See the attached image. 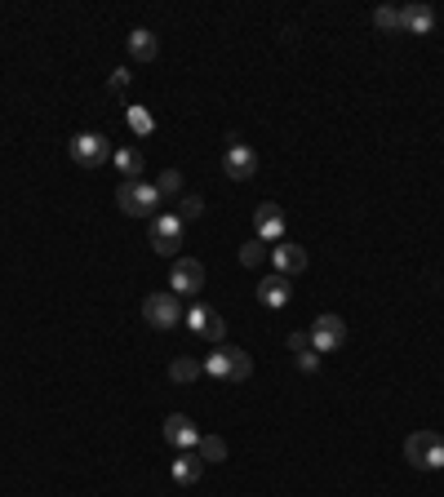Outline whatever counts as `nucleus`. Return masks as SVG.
I'll use <instances>...</instances> for the list:
<instances>
[{
  "label": "nucleus",
  "mask_w": 444,
  "mask_h": 497,
  "mask_svg": "<svg viewBox=\"0 0 444 497\" xmlns=\"http://www.w3.org/2000/svg\"><path fill=\"white\" fill-rule=\"evenodd\" d=\"M156 191H161V200H165V196H178V191H182V173H178V169H165L161 182H156Z\"/></svg>",
  "instance_id": "5701e85b"
},
{
  "label": "nucleus",
  "mask_w": 444,
  "mask_h": 497,
  "mask_svg": "<svg viewBox=\"0 0 444 497\" xmlns=\"http://www.w3.org/2000/svg\"><path fill=\"white\" fill-rule=\"evenodd\" d=\"M116 205H120V214H129V218H152V214L161 209V191H156V182H120Z\"/></svg>",
  "instance_id": "f03ea898"
},
{
  "label": "nucleus",
  "mask_w": 444,
  "mask_h": 497,
  "mask_svg": "<svg viewBox=\"0 0 444 497\" xmlns=\"http://www.w3.org/2000/svg\"><path fill=\"white\" fill-rule=\"evenodd\" d=\"M205 373H209V378H218V382H245V378L254 373V360H249V351L218 342V346H214V355H205Z\"/></svg>",
  "instance_id": "f257e3e1"
},
{
  "label": "nucleus",
  "mask_w": 444,
  "mask_h": 497,
  "mask_svg": "<svg viewBox=\"0 0 444 497\" xmlns=\"http://www.w3.org/2000/svg\"><path fill=\"white\" fill-rule=\"evenodd\" d=\"M272 262H276L280 276H302V272H307V249L293 244V240H284V244L272 249Z\"/></svg>",
  "instance_id": "ddd939ff"
},
{
  "label": "nucleus",
  "mask_w": 444,
  "mask_h": 497,
  "mask_svg": "<svg viewBox=\"0 0 444 497\" xmlns=\"http://www.w3.org/2000/svg\"><path fill=\"white\" fill-rule=\"evenodd\" d=\"M200 475H205L200 453H178V462H173V484H196Z\"/></svg>",
  "instance_id": "f3484780"
},
{
  "label": "nucleus",
  "mask_w": 444,
  "mask_h": 497,
  "mask_svg": "<svg viewBox=\"0 0 444 497\" xmlns=\"http://www.w3.org/2000/svg\"><path fill=\"white\" fill-rule=\"evenodd\" d=\"M222 173H227L231 182L254 178V173H258V152H249L245 143H231V147H227V156H222Z\"/></svg>",
  "instance_id": "9b49d317"
},
{
  "label": "nucleus",
  "mask_w": 444,
  "mask_h": 497,
  "mask_svg": "<svg viewBox=\"0 0 444 497\" xmlns=\"http://www.w3.org/2000/svg\"><path fill=\"white\" fill-rule=\"evenodd\" d=\"M187 329L196 333V337H205V342H222L227 337V320H222L218 307L196 302V307H187Z\"/></svg>",
  "instance_id": "423d86ee"
},
{
  "label": "nucleus",
  "mask_w": 444,
  "mask_h": 497,
  "mask_svg": "<svg viewBox=\"0 0 444 497\" xmlns=\"http://www.w3.org/2000/svg\"><path fill=\"white\" fill-rule=\"evenodd\" d=\"M67 152H71V161L80 169H98V165H107L111 161V143L103 133H76Z\"/></svg>",
  "instance_id": "39448f33"
},
{
  "label": "nucleus",
  "mask_w": 444,
  "mask_h": 497,
  "mask_svg": "<svg viewBox=\"0 0 444 497\" xmlns=\"http://www.w3.org/2000/svg\"><path fill=\"white\" fill-rule=\"evenodd\" d=\"M400 18H404L409 36H431L436 32V9L431 5H400Z\"/></svg>",
  "instance_id": "4468645a"
},
{
  "label": "nucleus",
  "mask_w": 444,
  "mask_h": 497,
  "mask_svg": "<svg viewBox=\"0 0 444 497\" xmlns=\"http://www.w3.org/2000/svg\"><path fill=\"white\" fill-rule=\"evenodd\" d=\"M200 289H205V262H196V258H178L173 272H169V293H178V298H196Z\"/></svg>",
  "instance_id": "0eeeda50"
},
{
  "label": "nucleus",
  "mask_w": 444,
  "mask_h": 497,
  "mask_svg": "<svg viewBox=\"0 0 444 497\" xmlns=\"http://www.w3.org/2000/svg\"><path fill=\"white\" fill-rule=\"evenodd\" d=\"M289 298H293V280L289 276H263L258 280V302L267 307V311H280V307H289Z\"/></svg>",
  "instance_id": "f8f14e48"
},
{
  "label": "nucleus",
  "mask_w": 444,
  "mask_h": 497,
  "mask_svg": "<svg viewBox=\"0 0 444 497\" xmlns=\"http://www.w3.org/2000/svg\"><path fill=\"white\" fill-rule=\"evenodd\" d=\"M404 457L418 466V471H440L444 466V436L440 431H413L404 440Z\"/></svg>",
  "instance_id": "7ed1b4c3"
},
{
  "label": "nucleus",
  "mask_w": 444,
  "mask_h": 497,
  "mask_svg": "<svg viewBox=\"0 0 444 497\" xmlns=\"http://www.w3.org/2000/svg\"><path fill=\"white\" fill-rule=\"evenodd\" d=\"M374 27H378V32H404V18H400L395 5H378V9H374Z\"/></svg>",
  "instance_id": "aec40b11"
},
{
  "label": "nucleus",
  "mask_w": 444,
  "mask_h": 497,
  "mask_svg": "<svg viewBox=\"0 0 444 497\" xmlns=\"http://www.w3.org/2000/svg\"><path fill=\"white\" fill-rule=\"evenodd\" d=\"M107 85H111V89H125V85H129V71H111Z\"/></svg>",
  "instance_id": "cd10ccee"
},
{
  "label": "nucleus",
  "mask_w": 444,
  "mask_h": 497,
  "mask_svg": "<svg viewBox=\"0 0 444 497\" xmlns=\"http://www.w3.org/2000/svg\"><path fill=\"white\" fill-rule=\"evenodd\" d=\"M152 249L165 253V258H173V253L182 249V218H173V214L152 218Z\"/></svg>",
  "instance_id": "1a4fd4ad"
},
{
  "label": "nucleus",
  "mask_w": 444,
  "mask_h": 497,
  "mask_svg": "<svg viewBox=\"0 0 444 497\" xmlns=\"http://www.w3.org/2000/svg\"><path fill=\"white\" fill-rule=\"evenodd\" d=\"M143 316H147L152 329H178V325L187 320L178 293H147V298H143Z\"/></svg>",
  "instance_id": "20e7f679"
},
{
  "label": "nucleus",
  "mask_w": 444,
  "mask_h": 497,
  "mask_svg": "<svg viewBox=\"0 0 444 497\" xmlns=\"http://www.w3.org/2000/svg\"><path fill=\"white\" fill-rule=\"evenodd\" d=\"M293 364H298V373H316V369H320V351H316V346H311V351H298Z\"/></svg>",
  "instance_id": "393cba45"
},
{
  "label": "nucleus",
  "mask_w": 444,
  "mask_h": 497,
  "mask_svg": "<svg viewBox=\"0 0 444 497\" xmlns=\"http://www.w3.org/2000/svg\"><path fill=\"white\" fill-rule=\"evenodd\" d=\"M289 351H311V333H289Z\"/></svg>",
  "instance_id": "bb28decb"
},
{
  "label": "nucleus",
  "mask_w": 444,
  "mask_h": 497,
  "mask_svg": "<svg viewBox=\"0 0 444 497\" xmlns=\"http://www.w3.org/2000/svg\"><path fill=\"white\" fill-rule=\"evenodd\" d=\"M267 253H272V249H263V240H249V244L240 249V267H258Z\"/></svg>",
  "instance_id": "4be33fe9"
},
{
  "label": "nucleus",
  "mask_w": 444,
  "mask_h": 497,
  "mask_svg": "<svg viewBox=\"0 0 444 497\" xmlns=\"http://www.w3.org/2000/svg\"><path fill=\"white\" fill-rule=\"evenodd\" d=\"M129 124H134V133H152L156 129V120H152L147 107H129Z\"/></svg>",
  "instance_id": "b1692460"
},
{
  "label": "nucleus",
  "mask_w": 444,
  "mask_h": 497,
  "mask_svg": "<svg viewBox=\"0 0 444 497\" xmlns=\"http://www.w3.org/2000/svg\"><path fill=\"white\" fill-rule=\"evenodd\" d=\"M111 161H116V169H120L129 182H138V173H143V152H138V147H120Z\"/></svg>",
  "instance_id": "a211bd4d"
},
{
  "label": "nucleus",
  "mask_w": 444,
  "mask_h": 497,
  "mask_svg": "<svg viewBox=\"0 0 444 497\" xmlns=\"http://www.w3.org/2000/svg\"><path fill=\"white\" fill-rule=\"evenodd\" d=\"M165 440L178 448V453H196L200 448V431L187 413H169L165 418Z\"/></svg>",
  "instance_id": "9d476101"
},
{
  "label": "nucleus",
  "mask_w": 444,
  "mask_h": 497,
  "mask_svg": "<svg viewBox=\"0 0 444 497\" xmlns=\"http://www.w3.org/2000/svg\"><path fill=\"white\" fill-rule=\"evenodd\" d=\"M200 462H227V440L222 436H200Z\"/></svg>",
  "instance_id": "412c9836"
},
{
  "label": "nucleus",
  "mask_w": 444,
  "mask_h": 497,
  "mask_svg": "<svg viewBox=\"0 0 444 497\" xmlns=\"http://www.w3.org/2000/svg\"><path fill=\"white\" fill-rule=\"evenodd\" d=\"M200 373H205V364H200V360H173V364H169V378H173L178 387H191Z\"/></svg>",
  "instance_id": "6ab92c4d"
},
{
  "label": "nucleus",
  "mask_w": 444,
  "mask_h": 497,
  "mask_svg": "<svg viewBox=\"0 0 444 497\" xmlns=\"http://www.w3.org/2000/svg\"><path fill=\"white\" fill-rule=\"evenodd\" d=\"M156 54H161V41H156L147 27H134V32H129V58H134V62H152Z\"/></svg>",
  "instance_id": "dca6fc26"
},
{
  "label": "nucleus",
  "mask_w": 444,
  "mask_h": 497,
  "mask_svg": "<svg viewBox=\"0 0 444 497\" xmlns=\"http://www.w3.org/2000/svg\"><path fill=\"white\" fill-rule=\"evenodd\" d=\"M178 209H182L187 218H200V214H205V200H200V196H182V200H178Z\"/></svg>",
  "instance_id": "a878e982"
},
{
  "label": "nucleus",
  "mask_w": 444,
  "mask_h": 497,
  "mask_svg": "<svg viewBox=\"0 0 444 497\" xmlns=\"http://www.w3.org/2000/svg\"><path fill=\"white\" fill-rule=\"evenodd\" d=\"M254 231H258V240H280V231H284V214H280V205H258L254 209Z\"/></svg>",
  "instance_id": "2eb2a0df"
},
{
  "label": "nucleus",
  "mask_w": 444,
  "mask_h": 497,
  "mask_svg": "<svg viewBox=\"0 0 444 497\" xmlns=\"http://www.w3.org/2000/svg\"><path fill=\"white\" fill-rule=\"evenodd\" d=\"M307 333H311V346H316L320 355H333V351L347 342V320L329 311V316H320V320H316V325H311Z\"/></svg>",
  "instance_id": "6e6552de"
}]
</instances>
